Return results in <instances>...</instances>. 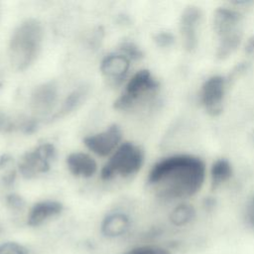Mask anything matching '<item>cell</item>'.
Instances as JSON below:
<instances>
[{"label": "cell", "mask_w": 254, "mask_h": 254, "mask_svg": "<svg viewBox=\"0 0 254 254\" xmlns=\"http://www.w3.org/2000/svg\"><path fill=\"white\" fill-rule=\"evenodd\" d=\"M205 179L204 163L191 155H174L156 163L151 169L148 183L159 196L181 199L194 195Z\"/></svg>", "instance_id": "obj_1"}, {"label": "cell", "mask_w": 254, "mask_h": 254, "mask_svg": "<svg viewBox=\"0 0 254 254\" xmlns=\"http://www.w3.org/2000/svg\"><path fill=\"white\" fill-rule=\"evenodd\" d=\"M42 39L43 30L38 21L30 19L18 26L9 45L10 61L14 67L22 70L34 62L40 51Z\"/></svg>", "instance_id": "obj_2"}, {"label": "cell", "mask_w": 254, "mask_h": 254, "mask_svg": "<svg viewBox=\"0 0 254 254\" xmlns=\"http://www.w3.org/2000/svg\"><path fill=\"white\" fill-rule=\"evenodd\" d=\"M144 153L133 143H122L111 155L101 171L104 180H110L116 175L130 176L137 173L142 167Z\"/></svg>", "instance_id": "obj_3"}, {"label": "cell", "mask_w": 254, "mask_h": 254, "mask_svg": "<svg viewBox=\"0 0 254 254\" xmlns=\"http://www.w3.org/2000/svg\"><path fill=\"white\" fill-rule=\"evenodd\" d=\"M214 29L219 36L218 56L224 57L231 53L239 44L241 38L240 16L237 12L221 8L215 12Z\"/></svg>", "instance_id": "obj_4"}, {"label": "cell", "mask_w": 254, "mask_h": 254, "mask_svg": "<svg viewBox=\"0 0 254 254\" xmlns=\"http://www.w3.org/2000/svg\"><path fill=\"white\" fill-rule=\"evenodd\" d=\"M157 87L158 82L151 72L142 69L136 72L128 81L124 92L115 102V106L119 109H126L139 98L155 91Z\"/></svg>", "instance_id": "obj_5"}, {"label": "cell", "mask_w": 254, "mask_h": 254, "mask_svg": "<svg viewBox=\"0 0 254 254\" xmlns=\"http://www.w3.org/2000/svg\"><path fill=\"white\" fill-rule=\"evenodd\" d=\"M225 95V79L220 75H213L207 78L200 89V101L207 113L212 116L222 111Z\"/></svg>", "instance_id": "obj_6"}, {"label": "cell", "mask_w": 254, "mask_h": 254, "mask_svg": "<svg viewBox=\"0 0 254 254\" xmlns=\"http://www.w3.org/2000/svg\"><path fill=\"white\" fill-rule=\"evenodd\" d=\"M122 132L117 125H112L106 130L84 138V145L98 156L105 157L113 154L120 146Z\"/></svg>", "instance_id": "obj_7"}, {"label": "cell", "mask_w": 254, "mask_h": 254, "mask_svg": "<svg viewBox=\"0 0 254 254\" xmlns=\"http://www.w3.org/2000/svg\"><path fill=\"white\" fill-rule=\"evenodd\" d=\"M63 210V205L54 200L40 201L33 205L28 214V224L31 226H39L47 220L59 215Z\"/></svg>", "instance_id": "obj_8"}, {"label": "cell", "mask_w": 254, "mask_h": 254, "mask_svg": "<svg viewBox=\"0 0 254 254\" xmlns=\"http://www.w3.org/2000/svg\"><path fill=\"white\" fill-rule=\"evenodd\" d=\"M53 154L54 148L51 145L42 146L37 151L28 154L21 165L22 173L31 175L37 172H44L49 167V158L53 157Z\"/></svg>", "instance_id": "obj_9"}, {"label": "cell", "mask_w": 254, "mask_h": 254, "mask_svg": "<svg viewBox=\"0 0 254 254\" xmlns=\"http://www.w3.org/2000/svg\"><path fill=\"white\" fill-rule=\"evenodd\" d=\"M67 168L71 174L78 177H91L97 170L96 162L88 154L75 152L66 158Z\"/></svg>", "instance_id": "obj_10"}, {"label": "cell", "mask_w": 254, "mask_h": 254, "mask_svg": "<svg viewBox=\"0 0 254 254\" xmlns=\"http://www.w3.org/2000/svg\"><path fill=\"white\" fill-rule=\"evenodd\" d=\"M128 68L129 62L122 55H109L101 64L103 74L113 81H120L127 73Z\"/></svg>", "instance_id": "obj_11"}, {"label": "cell", "mask_w": 254, "mask_h": 254, "mask_svg": "<svg viewBox=\"0 0 254 254\" xmlns=\"http://www.w3.org/2000/svg\"><path fill=\"white\" fill-rule=\"evenodd\" d=\"M200 19L199 10L194 7L188 8L182 17V34L185 38L187 49L190 50L196 43V28Z\"/></svg>", "instance_id": "obj_12"}, {"label": "cell", "mask_w": 254, "mask_h": 254, "mask_svg": "<svg viewBox=\"0 0 254 254\" xmlns=\"http://www.w3.org/2000/svg\"><path fill=\"white\" fill-rule=\"evenodd\" d=\"M129 227V219L121 213H113L105 217L101 225L102 233L111 238L123 235Z\"/></svg>", "instance_id": "obj_13"}, {"label": "cell", "mask_w": 254, "mask_h": 254, "mask_svg": "<svg viewBox=\"0 0 254 254\" xmlns=\"http://www.w3.org/2000/svg\"><path fill=\"white\" fill-rule=\"evenodd\" d=\"M56 98V87L53 84H43L38 87L33 94L32 104L35 109L46 111L52 107Z\"/></svg>", "instance_id": "obj_14"}, {"label": "cell", "mask_w": 254, "mask_h": 254, "mask_svg": "<svg viewBox=\"0 0 254 254\" xmlns=\"http://www.w3.org/2000/svg\"><path fill=\"white\" fill-rule=\"evenodd\" d=\"M232 168L230 163L225 159L215 161L210 170L211 184L213 187H218L230 179Z\"/></svg>", "instance_id": "obj_15"}, {"label": "cell", "mask_w": 254, "mask_h": 254, "mask_svg": "<svg viewBox=\"0 0 254 254\" xmlns=\"http://www.w3.org/2000/svg\"><path fill=\"white\" fill-rule=\"evenodd\" d=\"M195 215L193 207L190 204H180L173 209L170 214L171 221L178 226L186 225L190 223Z\"/></svg>", "instance_id": "obj_16"}, {"label": "cell", "mask_w": 254, "mask_h": 254, "mask_svg": "<svg viewBox=\"0 0 254 254\" xmlns=\"http://www.w3.org/2000/svg\"><path fill=\"white\" fill-rule=\"evenodd\" d=\"M123 254H172V252L162 246L141 245L133 247Z\"/></svg>", "instance_id": "obj_17"}, {"label": "cell", "mask_w": 254, "mask_h": 254, "mask_svg": "<svg viewBox=\"0 0 254 254\" xmlns=\"http://www.w3.org/2000/svg\"><path fill=\"white\" fill-rule=\"evenodd\" d=\"M0 254H28V252L22 244L9 241L0 245Z\"/></svg>", "instance_id": "obj_18"}, {"label": "cell", "mask_w": 254, "mask_h": 254, "mask_svg": "<svg viewBox=\"0 0 254 254\" xmlns=\"http://www.w3.org/2000/svg\"><path fill=\"white\" fill-rule=\"evenodd\" d=\"M245 220L247 224L254 229V194L249 199L245 208Z\"/></svg>", "instance_id": "obj_19"}, {"label": "cell", "mask_w": 254, "mask_h": 254, "mask_svg": "<svg viewBox=\"0 0 254 254\" xmlns=\"http://www.w3.org/2000/svg\"><path fill=\"white\" fill-rule=\"evenodd\" d=\"M158 41L159 42H164V45H168V44H170L173 41V39H172L171 35H169V34H161L159 36V40Z\"/></svg>", "instance_id": "obj_20"}]
</instances>
